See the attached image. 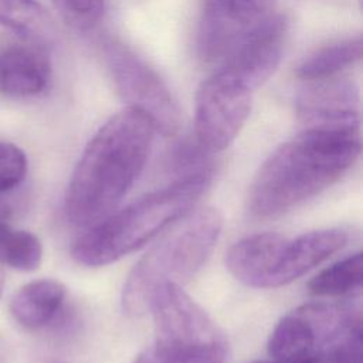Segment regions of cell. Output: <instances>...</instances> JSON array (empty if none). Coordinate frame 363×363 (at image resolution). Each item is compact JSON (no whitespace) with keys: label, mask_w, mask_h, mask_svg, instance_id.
Instances as JSON below:
<instances>
[{"label":"cell","mask_w":363,"mask_h":363,"mask_svg":"<svg viewBox=\"0 0 363 363\" xmlns=\"http://www.w3.org/2000/svg\"><path fill=\"white\" fill-rule=\"evenodd\" d=\"M9 216V207L0 200V221H6Z\"/></svg>","instance_id":"25"},{"label":"cell","mask_w":363,"mask_h":363,"mask_svg":"<svg viewBox=\"0 0 363 363\" xmlns=\"http://www.w3.org/2000/svg\"><path fill=\"white\" fill-rule=\"evenodd\" d=\"M3 285H4V275H3V272L0 269V295H1V291H3Z\"/></svg>","instance_id":"26"},{"label":"cell","mask_w":363,"mask_h":363,"mask_svg":"<svg viewBox=\"0 0 363 363\" xmlns=\"http://www.w3.org/2000/svg\"><path fill=\"white\" fill-rule=\"evenodd\" d=\"M362 254H352L318 272L308 282V291L322 298L352 295L362 288Z\"/></svg>","instance_id":"16"},{"label":"cell","mask_w":363,"mask_h":363,"mask_svg":"<svg viewBox=\"0 0 363 363\" xmlns=\"http://www.w3.org/2000/svg\"><path fill=\"white\" fill-rule=\"evenodd\" d=\"M347 242L342 228H323L288 238L282 264L277 275V288L291 284L312 268L322 264Z\"/></svg>","instance_id":"13"},{"label":"cell","mask_w":363,"mask_h":363,"mask_svg":"<svg viewBox=\"0 0 363 363\" xmlns=\"http://www.w3.org/2000/svg\"><path fill=\"white\" fill-rule=\"evenodd\" d=\"M360 122L311 125L277 147L255 174L248 210L274 218L336 183L360 155Z\"/></svg>","instance_id":"1"},{"label":"cell","mask_w":363,"mask_h":363,"mask_svg":"<svg viewBox=\"0 0 363 363\" xmlns=\"http://www.w3.org/2000/svg\"><path fill=\"white\" fill-rule=\"evenodd\" d=\"M67 296L65 286L57 279H35L23 285L11 298L10 313L27 329H40L60 313Z\"/></svg>","instance_id":"14"},{"label":"cell","mask_w":363,"mask_h":363,"mask_svg":"<svg viewBox=\"0 0 363 363\" xmlns=\"http://www.w3.org/2000/svg\"><path fill=\"white\" fill-rule=\"evenodd\" d=\"M153 316L155 339L191 346H224L223 332L208 313L182 286L159 288L149 305Z\"/></svg>","instance_id":"8"},{"label":"cell","mask_w":363,"mask_h":363,"mask_svg":"<svg viewBox=\"0 0 363 363\" xmlns=\"http://www.w3.org/2000/svg\"><path fill=\"white\" fill-rule=\"evenodd\" d=\"M359 95L353 81L329 77L306 81L296 96V112L303 126L360 122Z\"/></svg>","instance_id":"10"},{"label":"cell","mask_w":363,"mask_h":363,"mask_svg":"<svg viewBox=\"0 0 363 363\" xmlns=\"http://www.w3.org/2000/svg\"><path fill=\"white\" fill-rule=\"evenodd\" d=\"M26 153L10 142L0 140V193L13 190L26 177Z\"/></svg>","instance_id":"22"},{"label":"cell","mask_w":363,"mask_h":363,"mask_svg":"<svg viewBox=\"0 0 363 363\" xmlns=\"http://www.w3.org/2000/svg\"><path fill=\"white\" fill-rule=\"evenodd\" d=\"M43 259V245L30 231L11 228L0 221V262L18 269L34 271Z\"/></svg>","instance_id":"18"},{"label":"cell","mask_w":363,"mask_h":363,"mask_svg":"<svg viewBox=\"0 0 363 363\" xmlns=\"http://www.w3.org/2000/svg\"><path fill=\"white\" fill-rule=\"evenodd\" d=\"M288 237L278 233H257L234 242L225 265L231 275L252 288H275Z\"/></svg>","instance_id":"11"},{"label":"cell","mask_w":363,"mask_h":363,"mask_svg":"<svg viewBox=\"0 0 363 363\" xmlns=\"http://www.w3.org/2000/svg\"><path fill=\"white\" fill-rule=\"evenodd\" d=\"M61 17L74 28L88 31L104 16L105 0H51Z\"/></svg>","instance_id":"21"},{"label":"cell","mask_w":363,"mask_h":363,"mask_svg":"<svg viewBox=\"0 0 363 363\" xmlns=\"http://www.w3.org/2000/svg\"><path fill=\"white\" fill-rule=\"evenodd\" d=\"M204 4L245 27H252L272 14V0H204Z\"/></svg>","instance_id":"20"},{"label":"cell","mask_w":363,"mask_h":363,"mask_svg":"<svg viewBox=\"0 0 363 363\" xmlns=\"http://www.w3.org/2000/svg\"><path fill=\"white\" fill-rule=\"evenodd\" d=\"M102 51L113 85L128 106L147 115L156 132L174 135L180 126V111L157 72L121 41H105Z\"/></svg>","instance_id":"6"},{"label":"cell","mask_w":363,"mask_h":363,"mask_svg":"<svg viewBox=\"0 0 363 363\" xmlns=\"http://www.w3.org/2000/svg\"><path fill=\"white\" fill-rule=\"evenodd\" d=\"M359 325L360 313L350 306L305 303L277 323L268 340V354L286 363L333 357L335 349Z\"/></svg>","instance_id":"5"},{"label":"cell","mask_w":363,"mask_h":363,"mask_svg":"<svg viewBox=\"0 0 363 363\" xmlns=\"http://www.w3.org/2000/svg\"><path fill=\"white\" fill-rule=\"evenodd\" d=\"M211 179L213 173L176 177L170 184L109 213L72 242V258L85 267H102L139 250L190 211Z\"/></svg>","instance_id":"3"},{"label":"cell","mask_w":363,"mask_h":363,"mask_svg":"<svg viewBox=\"0 0 363 363\" xmlns=\"http://www.w3.org/2000/svg\"><path fill=\"white\" fill-rule=\"evenodd\" d=\"M252 363H286V362H278V360H269V362H252ZM301 363H333L332 357H315L306 362H301Z\"/></svg>","instance_id":"24"},{"label":"cell","mask_w":363,"mask_h":363,"mask_svg":"<svg viewBox=\"0 0 363 363\" xmlns=\"http://www.w3.org/2000/svg\"><path fill=\"white\" fill-rule=\"evenodd\" d=\"M252 89L225 68H218L199 88L194 138L210 152H221L238 136L251 112Z\"/></svg>","instance_id":"7"},{"label":"cell","mask_w":363,"mask_h":363,"mask_svg":"<svg viewBox=\"0 0 363 363\" xmlns=\"http://www.w3.org/2000/svg\"><path fill=\"white\" fill-rule=\"evenodd\" d=\"M286 17L269 14L250 28L221 61L225 68L252 91L268 81L277 71L285 47Z\"/></svg>","instance_id":"9"},{"label":"cell","mask_w":363,"mask_h":363,"mask_svg":"<svg viewBox=\"0 0 363 363\" xmlns=\"http://www.w3.org/2000/svg\"><path fill=\"white\" fill-rule=\"evenodd\" d=\"M362 35L349 37L323 45L308 55L296 68V77L303 81H316L337 75L362 58Z\"/></svg>","instance_id":"15"},{"label":"cell","mask_w":363,"mask_h":363,"mask_svg":"<svg viewBox=\"0 0 363 363\" xmlns=\"http://www.w3.org/2000/svg\"><path fill=\"white\" fill-rule=\"evenodd\" d=\"M0 24L24 37L47 28L45 16L37 0H0Z\"/></svg>","instance_id":"19"},{"label":"cell","mask_w":363,"mask_h":363,"mask_svg":"<svg viewBox=\"0 0 363 363\" xmlns=\"http://www.w3.org/2000/svg\"><path fill=\"white\" fill-rule=\"evenodd\" d=\"M221 228L223 217L214 207H200L182 216L129 272L121 296L123 312L142 316L159 288L189 282L208 259Z\"/></svg>","instance_id":"4"},{"label":"cell","mask_w":363,"mask_h":363,"mask_svg":"<svg viewBox=\"0 0 363 363\" xmlns=\"http://www.w3.org/2000/svg\"><path fill=\"white\" fill-rule=\"evenodd\" d=\"M332 359L333 363H362V325L335 349Z\"/></svg>","instance_id":"23"},{"label":"cell","mask_w":363,"mask_h":363,"mask_svg":"<svg viewBox=\"0 0 363 363\" xmlns=\"http://www.w3.org/2000/svg\"><path fill=\"white\" fill-rule=\"evenodd\" d=\"M225 346H191L176 342L153 340L133 363H224Z\"/></svg>","instance_id":"17"},{"label":"cell","mask_w":363,"mask_h":363,"mask_svg":"<svg viewBox=\"0 0 363 363\" xmlns=\"http://www.w3.org/2000/svg\"><path fill=\"white\" fill-rule=\"evenodd\" d=\"M155 132L150 118L132 106L96 130L68 183L64 208L71 224L89 227L116 207L142 173Z\"/></svg>","instance_id":"2"},{"label":"cell","mask_w":363,"mask_h":363,"mask_svg":"<svg viewBox=\"0 0 363 363\" xmlns=\"http://www.w3.org/2000/svg\"><path fill=\"white\" fill-rule=\"evenodd\" d=\"M51 64L43 47L10 44L0 48V92L11 98H31L44 92Z\"/></svg>","instance_id":"12"}]
</instances>
